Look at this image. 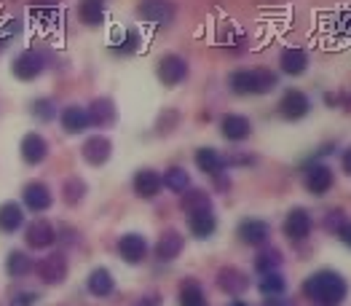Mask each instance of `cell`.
<instances>
[{
  "label": "cell",
  "instance_id": "cell-11",
  "mask_svg": "<svg viewBox=\"0 0 351 306\" xmlns=\"http://www.w3.org/2000/svg\"><path fill=\"white\" fill-rule=\"evenodd\" d=\"M25 242L32 250H46L57 242V228L49 220H32L25 231Z\"/></svg>",
  "mask_w": 351,
  "mask_h": 306
},
{
  "label": "cell",
  "instance_id": "cell-9",
  "mask_svg": "<svg viewBox=\"0 0 351 306\" xmlns=\"http://www.w3.org/2000/svg\"><path fill=\"white\" fill-rule=\"evenodd\" d=\"M22 199H25V207H27L29 213H46V210L54 204V193H51V188H49L46 183H40V180L25 185Z\"/></svg>",
  "mask_w": 351,
  "mask_h": 306
},
{
  "label": "cell",
  "instance_id": "cell-34",
  "mask_svg": "<svg viewBox=\"0 0 351 306\" xmlns=\"http://www.w3.org/2000/svg\"><path fill=\"white\" fill-rule=\"evenodd\" d=\"M285 287H287L285 276L276 274V272H271V274H263V279H261V293H263L265 298L282 296V293H285Z\"/></svg>",
  "mask_w": 351,
  "mask_h": 306
},
{
  "label": "cell",
  "instance_id": "cell-23",
  "mask_svg": "<svg viewBox=\"0 0 351 306\" xmlns=\"http://www.w3.org/2000/svg\"><path fill=\"white\" fill-rule=\"evenodd\" d=\"M217 285H220V290L223 293H228V296H239V293H244L247 287H250V279L244 272H239L234 266H228V269H220V274H217Z\"/></svg>",
  "mask_w": 351,
  "mask_h": 306
},
{
  "label": "cell",
  "instance_id": "cell-13",
  "mask_svg": "<svg viewBox=\"0 0 351 306\" xmlns=\"http://www.w3.org/2000/svg\"><path fill=\"white\" fill-rule=\"evenodd\" d=\"M118 255L126 261V263H143L147 255V239L143 234H123L118 239Z\"/></svg>",
  "mask_w": 351,
  "mask_h": 306
},
{
  "label": "cell",
  "instance_id": "cell-20",
  "mask_svg": "<svg viewBox=\"0 0 351 306\" xmlns=\"http://www.w3.org/2000/svg\"><path fill=\"white\" fill-rule=\"evenodd\" d=\"M59 123H62V129L67 132V134H81L88 123V113L86 108H81V105H70V108H64L62 113H59Z\"/></svg>",
  "mask_w": 351,
  "mask_h": 306
},
{
  "label": "cell",
  "instance_id": "cell-38",
  "mask_svg": "<svg viewBox=\"0 0 351 306\" xmlns=\"http://www.w3.org/2000/svg\"><path fill=\"white\" fill-rule=\"evenodd\" d=\"M19 30H22V22H16V19H14V22H5V25L0 27V51L19 35Z\"/></svg>",
  "mask_w": 351,
  "mask_h": 306
},
{
  "label": "cell",
  "instance_id": "cell-5",
  "mask_svg": "<svg viewBox=\"0 0 351 306\" xmlns=\"http://www.w3.org/2000/svg\"><path fill=\"white\" fill-rule=\"evenodd\" d=\"M43 67H46V62L35 49H25L22 54H16V60L11 62V73L19 81H35L43 73Z\"/></svg>",
  "mask_w": 351,
  "mask_h": 306
},
{
  "label": "cell",
  "instance_id": "cell-14",
  "mask_svg": "<svg viewBox=\"0 0 351 306\" xmlns=\"http://www.w3.org/2000/svg\"><path fill=\"white\" fill-rule=\"evenodd\" d=\"M268 237H271V228H268V223H265V220H258V217H244V220L239 223V239H241L244 245L261 247V245L268 242Z\"/></svg>",
  "mask_w": 351,
  "mask_h": 306
},
{
  "label": "cell",
  "instance_id": "cell-8",
  "mask_svg": "<svg viewBox=\"0 0 351 306\" xmlns=\"http://www.w3.org/2000/svg\"><path fill=\"white\" fill-rule=\"evenodd\" d=\"M35 272H38V276L46 285H59V282L67 279V258L62 252H51V255H46V258L38 261Z\"/></svg>",
  "mask_w": 351,
  "mask_h": 306
},
{
  "label": "cell",
  "instance_id": "cell-30",
  "mask_svg": "<svg viewBox=\"0 0 351 306\" xmlns=\"http://www.w3.org/2000/svg\"><path fill=\"white\" fill-rule=\"evenodd\" d=\"M161 180H164L167 188H172L177 193H185V191L191 188V175H188L185 167H169V169L161 175Z\"/></svg>",
  "mask_w": 351,
  "mask_h": 306
},
{
  "label": "cell",
  "instance_id": "cell-17",
  "mask_svg": "<svg viewBox=\"0 0 351 306\" xmlns=\"http://www.w3.org/2000/svg\"><path fill=\"white\" fill-rule=\"evenodd\" d=\"M332 185H335V172H332L327 164H317V167H311V169L306 172V188H308V193H314V196H324Z\"/></svg>",
  "mask_w": 351,
  "mask_h": 306
},
{
  "label": "cell",
  "instance_id": "cell-10",
  "mask_svg": "<svg viewBox=\"0 0 351 306\" xmlns=\"http://www.w3.org/2000/svg\"><path fill=\"white\" fill-rule=\"evenodd\" d=\"M81 156H84V161H86L88 167H102V164L110 161L113 145H110V140L105 134H94V137H88L86 143H84Z\"/></svg>",
  "mask_w": 351,
  "mask_h": 306
},
{
  "label": "cell",
  "instance_id": "cell-39",
  "mask_svg": "<svg viewBox=\"0 0 351 306\" xmlns=\"http://www.w3.org/2000/svg\"><path fill=\"white\" fill-rule=\"evenodd\" d=\"M335 30L341 32L343 38H351V11H341L335 19Z\"/></svg>",
  "mask_w": 351,
  "mask_h": 306
},
{
  "label": "cell",
  "instance_id": "cell-1",
  "mask_svg": "<svg viewBox=\"0 0 351 306\" xmlns=\"http://www.w3.org/2000/svg\"><path fill=\"white\" fill-rule=\"evenodd\" d=\"M306 296L314 301L317 306H341L349 296V285L346 279L332 272V269H319L306 279L303 285Z\"/></svg>",
  "mask_w": 351,
  "mask_h": 306
},
{
  "label": "cell",
  "instance_id": "cell-41",
  "mask_svg": "<svg viewBox=\"0 0 351 306\" xmlns=\"http://www.w3.org/2000/svg\"><path fill=\"white\" fill-rule=\"evenodd\" d=\"M338 237H341V242L351 250V220H349V223H343V226L338 228Z\"/></svg>",
  "mask_w": 351,
  "mask_h": 306
},
{
  "label": "cell",
  "instance_id": "cell-40",
  "mask_svg": "<svg viewBox=\"0 0 351 306\" xmlns=\"http://www.w3.org/2000/svg\"><path fill=\"white\" fill-rule=\"evenodd\" d=\"M38 304V293H29V290H22L11 298V306H35Z\"/></svg>",
  "mask_w": 351,
  "mask_h": 306
},
{
  "label": "cell",
  "instance_id": "cell-3",
  "mask_svg": "<svg viewBox=\"0 0 351 306\" xmlns=\"http://www.w3.org/2000/svg\"><path fill=\"white\" fill-rule=\"evenodd\" d=\"M175 11L177 8L172 0H140V5H137V16H140L145 25H153V27H167V25H172Z\"/></svg>",
  "mask_w": 351,
  "mask_h": 306
},
{
  "label": "cell",
  "instance_id": "cell-32",
  "mask_svg": "<svg viewBox=\"0 0 351 306\" xmlns=\"http://www.w3.org/2000/svg\"><path fill=\"white\" fill-rule=\"evenodd\" d=\"M282 266V252L276 250V247H268L263 250L258 258H255V269L261 272V274H271V272H276Z\"/></svg>",
  "mask_w": 351,
  "mask_h": 306
},
{
  "label": "cell",
  "instance_id": "cell-35",
  "mask_svg": "<svg viewBox=\"0 0 351 306\" xmlns=\"http://www.w3.org/2000/svg\"><path fill=\"white\" fill-rule=\"evenodd\" d=\"M182 207H185L188 213H196V210H212L209 196H206L204 191H188V193H185V199H182Z\"/></svg>",
  "mask_w": 351,
  "mask_h": 306
},
{
  "label": "cell",
  "instance_id": "cell-16",
  "mask_svg": "<svg viewBox=\"0 0 351 306\" xmlns=\"http://www.w3.org/2000/svg\"><path fill=\"white\" fill-rule=\"evenodd\" d=\"M132 188H134V193L140 199H156L161 193V188H164V180H161V175L156 169H140V172H134Z\"/></svg>",
  "mask_w": 351,
  "mask_h": 306
},
{
  "label": "cell",
  "instance_id": "cell-43",
  "mask_svg": "<svg viewBox=\"0 0 351 306\" xmlns=\"http://www.w3.org/2000/svg\"><path fill=\"white\" fill-rule=\"evenodd\" d=\"M263 306H290V304H287V301H282L279 296H274V298H268Z\"/></svg>",
  "mask_w": 351,
  "mask_h": 306
},
{
  "label": "cell",
  "instance_id": "cell-26",
  "mask_svg": "<svg viewBox=\"0 0 351 306\" xmlns=\"http://www.w3.org/2000/svg\"><path fill=\"white\" fill-rule=\"evenodd\" d=\"M78 19L86 27H97L105 22V0H81L78 3Z\"/></svg>",
  "mask_w": 351,
  "mask_h": 306
},
{
  "label": "cell",
  "instance_id": "cell-44",
  "mask_svg": "<svg viewBox=\"0 0 351 306\" xmlns=\"http://www.w3.org/2000/svg\"><path fill=\"white\" fill-rule=\"evenodd\" d=\"M228 306H250V304H244V301H234V304H228Z\"/></svg>",
  "mask_w": 351,
  "mask_h": 306
},
{
  "label": "cell",
  "instance_id": "cell-33",
  "mask_svg": "<svg viewBox=\"0 0 351 306\" xmlns=\"http://www.w3.org/2000/svg\"><path fill=\"white\" fill-rule=\"evenodd\" d=\"M116 54H121V57H126V54H134L137 49H140V32L134 30V27H129V30L121 35V40L118 43H113L110 46Z\"/></svg>",
  "mask_w": 351,
  "mask_h": 306
},
{
  "label": "cell",
  "instance_id": "cell-27",
  "mask_svg": "<svg viewBox=\"0 0 351 306\" xmlns=\"http://www.w3.org/2000/svg\"><path fill=\"white\" fill-rule=\"evenodd\" d=\"M196 167L204 175H220L223 167H226V158L215 151V148H199L196 151Z\"/></svg>",
  "mask_w": 351,
  "mask_h": 306
},
{
  "label": "cell",
  "instance_id": "cell-6",
  "mask_svg": "<svg viewBox=\"0 0 351 306\" xmlns=\"http://www.w3.org/2000/svg\"><path fill=\"white\" fill-rule=\"evenodd\" d=\"M311 110V99L306 97V92L300 89H287L279 99V113L287 119V121H300L306 119Z\"/></svg>",
  "mask_w": 351,
  "mask_h": 306
},
{
  "label": "cell",
  "instance_id": "cell-37",
  "mask_svg": "<svg viewBox=\"0 0 351 306\" xmlns=\"http://www.w3.org/2000/svg\"><path fill=\"white\" fill-rule=\"evenodd\" d=\"M29 11L38 19H49V16H54L59 11V0H32L29 3Z\"/></svg>",
  "mask_w": 351,
  "mask_h": 306
},
{
  "label": "cell",
  "instance_id": "cell-29",
  "mask_svg": "<svg viewBox=\"0 0 351 306\" xmlns=\"http://www.w3.org/2000/svg\"><path fill=\"white\" fill-rule=\"evenodd\" d=\"M180 306H209L202 285L196 279H185L180 285Z\"/></svg>",
  "mask_w": 351,
  "mask_h": 306
},
{
  "label": "cell",
  "instance_id": "cell-4",
  "mask_svg": "<svg viewBox=\"0 0 351 306\" xmlns=\"http://www.w3.org/2000/svg\"><path fill=\"white\" fill-rule=\"evenodd\" d=\"M156 73H158V81L164 86H180L188 78V62L182 60L180 54H167V57L158 60Z\"/></svg>",
  "mask_w": 351,
  "mask_h": 306
},
{
  "label": "cell",
  "instance_id": "cell-19",
  "mask_svg": "<svg viewBox=\"0 0 351 306\" xmlns=\"http://www.w3.org/2000/svg\"><path fill=\"white\" fill-rule=\"evenodd\" d=\"M279 67H282V73L285 75H303L306 70H308V54L303 51V49H285L282 51V57H279Z\"/></svg>",
  "mask_w": 351,
  "mask_h": 306
},
{
  "label": "cell",
  "instance_id": "cell-31",
  "mask_svg": "<svg viewBox=\"0 0 351 306\" xmlns=\"http://www.w3.org/2000/svg\"><path fill=\"white\" fill-rule=\"evenodd\" d=\"M84 196H86V183H84L81 178H67V180H64V185H62V199H64V204L75 207V204L84 202Z\"/></svg>",
  "mask_w": 351,
  "mask_h": 306
},
{
  "label": "cell",
  "instance_id": "cell-21",
  "mask_svg": "<svg viewBox=\"0 0 351 306\" xmlns=\"http://www.w3.org/2000/svg\"><path fill=\"white\" fill-rule=\"evenodd\" d=\"M86 287L94 298H108V296L116 290V279H113V274H110L105 266H99V269H94V272L88 274Z\"/></svg>",
  "mask_w": 351,
  "mask_h": 306
},
{
  "label": "cell",
  "instance_id": "cell-22",
  "mask_svg": "<svg viewBox=\"0 0 351 306\" xmlns=\"http://www.w3.org/2000/svg\"><path fill=\"white\" fill-rule=\"evenodd\" d=\"M188 215H191L188 226H191V234L196 239H209L217 231V217H215L212 210H196V213H188Z\"/></svg>",
  "mask_w": 351,
  "mask_h": 306
},
{
  "label": "cell",
  "instance_id": "cell-7",
  "mask_svg": "<svg viewBox=\"0 0 351 306\" xmlns=\"http://www.w3.org/2000/svg\"><path fill=\"white\" fill-rule=\"evenodd\" d=\"M311 228H314V220L303 207H293L285 217V237L293 242H306L311 237Z\"/></svg>",
  "mask_w": 351,
  "mask_h": 306
},
{
  "label": "cell",
  "instance_id": "cell-42",
  "mask_svg": "<svg viewBox=\"0 0 351 306\" xmlns=\"http://www.w3.org/2000/svg\"><path fill=\"white\" fill-rule=\"evenodd\" d=\"M341 164H343V172H346V175H351V145L343 151V156H341Z\"/></svg>",
  "mask_w": 351,
  "mask_h": 306
},
{
  "label": "cell",
  "instance_id": "cell-12",
  "mask_svg": "<svg viewBox=\"0 0 351 306\" xmlns=\"http://www.w3.org/2000/svg\"><path fill=\"white\" fill-rule=\"evenodd\" d=\"M19 156H22V161H25V164H29V167H38V164H43V161H46V156H49V143H46L40 134L27 132V134L22 137Z\"/></svg>",
  "mask_w": 351,
  "mask_h": 306
},
{
  "label": "cell",
  "instance_id": "cell-36",
  "mask_svg": "<svg viewBox=\"0 0 351 306\" xmlns=\"http://www.w3.org/2000/svg\"><path fill=\"white\" fill-rule=\"evenodd\" d=\"M29 110H32V116H35L38 121H51L54 113H57V105H54L51 99H32V102H29Z\"/></svg>",
  "mask_w": 351,
  "mask_h": 306
},
{
  "label": "cell",
  "instance_id": "cell-15",
  "mask_svg": "<svg viewBox=\"0 0 351 306\" xmlns=\"http://www.w3.org/2000/svg\"><path fill=\"white\" fill-rule=\"evenodd\" d=\"M220 132H223L226 140L241 143V140H247V137L252 134V121H250L247 116H241V113H228V116H223V121H220Z\"/></svg>",
  "mask_w": 351,
  "mask_h": 306
},
{
  "label": "cell",
  "instance_id": "cell-28",
  "mask_svg": "<svg viewBox=\"0 0 351 306\" xmlns=\"http://www.w3.org/2000/svg\"><path fill=\"white\" fill-rule=\"evenodd\" d=\"M32 269H35V261L29 258L27 252H22V250H11L8 252V258H5L8 276H27Z\"/></svg>",
  "mask_w": 351,
  "mask_h": 306
},
{
  "label": "cell",
  "instance_id": "cell-18",
  "mask_svg": "<svg viewBox=\"0 0 351 306\" xmlns=\"http://www.w3.org/2000/svg\"><path fill=\"white\" fill-rule=\"evenodd\" d=\"M182 247H185L182 234L175 231V228H167V231L158 237V242H156V258H158V261H175L177 255L182 252Z\"/></svg>",
  "mask_w": 351,
  "mask_h": 306
},
{
  "label": "cell",
  "instance_id": "cell-25",
  "mask_svg": "<svg viewBox=\"0 0 351 306\" xmlns=\"http://www.w3.org/2000/svg\"><path fill=\"white\" fill-rule=\"evenodd\" d=\"M25 226V210L14 202H5L0 204V231L3 234H14Z\"/></svg>",
  "mask_w": 351,
  "mask_h": 306
},
{
  "label": "cell",
  "instance_id": "cell-24",
  "mask_svg": "<svg viewBox=\"0 0 351 306\" xmlns=\"http://www.w3.org/2000/svg\"><path fill=\"white\" fill-rule=\"evenodd\" d=\"M88 113V123L94 126H110L116 121V105L108 99V97H99L91 102V108H86Z\"/></svg>",
  "mask_w": 351,
  "mask_h": 306
},
{
  "label": "cell",
  "instance_id": "cell-2",
  "mask_svg": "<svg viewBox=\"0 0 351 306\" xmlns=\"http://www.w3.org/2000/svg\"><path fill=\"white\" fill-rule=\"evenodd\" d=\"M228 84H231L234 94L247 97V94H268L271 89H276L279 78L268 67H247V70H236L228 78Z\"/></svg>",
  "mask_w": 351,
  "mask_h": 306
}]
</instances>
